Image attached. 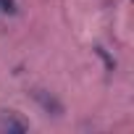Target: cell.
<instances>
[{
  "label": "cell",
  "mask_w": 134,
  "mask_h": 134,
  "mask_svg": "<svg viewBox=\"0 0 134 134\" xmlns=\"http://www.w3.org/2000/svg\"><path fill=\"white\" fill-rule=\"evenodd\" d=\"M34 100H37L47 113H53V116H60V113H63V105H60L55 97H47V95H45V92H40V90H34Z\"/></svg>",
  "instance_id": "1"
},
{
  "label": "cell",
  "mask_w": 134,
  "mask_h": 134,
  "mask_svg": "<svg viewBox=\"0 0 134 134\" xmlns=\"http://www.w3.org/2000/svg\"><path fill=\"white\" fill-rule=\"evenodd\" d=\"M0 129L3 131H26V124L19 121L13 113H3L0 116Z\"/></svg>",
  "instance_id": "2"
},
{
  "label": "cell",
  "mask_w": 134,
  "mask_h": 134,
  "mask_svg": "<svg viewBox=\"0 0 134 134\" xmlns=\"http://www.w3.org/2000/svg\"><path fill=\"white\" fill-rule=\"evenodd\" d=\"M0 11H5V13H16V0H0Z\"/></svg>",
  "instance_id": "3"
}]
</instances>
